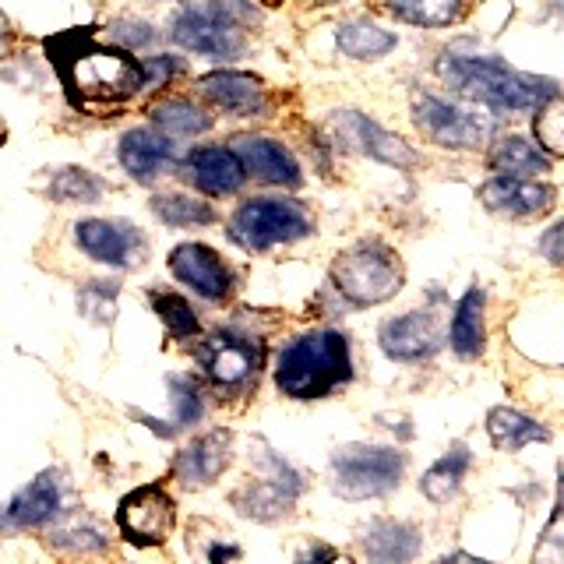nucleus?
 I'll list each match as a JSON object with an SVG mask.
<instances>
[{
    "label": "nucleus",
    "instance_id": "f257e3e1",
    "mask_svg": "<svg viewBox=\"0 0 564 564\" xmlns=\"http://www.w3.org/2000/svg\"><path fill=\"white\" fill-rule=\"evenodd\" d=\"M46 53L78 110L131 99L141 88V64L131 50L99 43L96 32H64L46 40Z\"/></svg>",
    "mask_w": 564,
    "mask_h": 564
},
{
    "label": "nucleus",
    "instance_id": "f03ea898",
    "mask_svg": "<svg viewBox=\"0 0 564 564\" xmlns=\"http://www.w3.org/2000/svg\"><path fill=\"white\" fill-rule=\"evenodd\" d=\"M437 75L452 93L463 99H473L490 110H536L540 102L557 99V82L551 78H533L522 70L508 67L498 57H458V53H445L437 61Z\"/></svg>",
    "mask_w": 564,
    "mask_h": 564
},
{
    "label": "nucleus",
    "instance_id": "7ed1b4c3",
    "mask_svg": "<svg viewBox=\"0 0 564 564\" xmlns=\"http://www.w3.org/2000/svg\"><path fill=\"white\" fill-rule=\"evenodd\" d=\"M352 378L349 343L343 332H304L279 352L275 388L290 399H325Z\"/></svg>",
    "mask_w": 564,
    "mask_h": 564
},
{
    "label": "nucleus",
    "instance_id": "20e7f679",
    "mask_svg": "<svg viewBox=\"0 0 564 564\" xmlns=\"http://www.w3.org/2000/svg\"><path fill=\"white\" fill-rule=\"evenodd\" d=\"M332 286L352 307H375L402 290V264L381 240H364L332 261Z\"/></svg>",
    "mask_w": 564,
    "mask_h": 564
},
{
    "label": "nucleus",
    "instance_id": "39448f33",
    "mask_svg": "<svg viewBox=\"0 0 564 564\" xmlns=\"http://www.w3.org/2000/svg\"><path fill=\"white\" fill-rule=\"evenodd\" d=\"M314 234L311 212L293 198H254L243 202L229 219V237L243 251H269L275 243H293Z\"/></svg>",
    "mask_w": 564,
    "mask_h": 564
},
{
    "label": "nucleus",
    "instance_id": "423d86ee",
    "mask_svg": "<svg viewBox=\"0 0 564 564\" xmlns=\"http://www.w3.org/2000/svg\"><path fill=\"white\" fill-rule=\"evenodd\" d=\"M335 494L346 501H367L395 490L405 473V455L381 445H346L332 455Z\"/></svg>",
    "mask_w": 564,
    "mask_h": 564
},
{
    "label": "nucleus",
    "instance_id": "0eeeda50",
    "mask_svg": "<svg viewBox=\"0 0 564 564\" xmlns=\"http://www.w3.org/2000/svg\"><path fill=\"white\" fill-rule=\"evenodd\" d=\"M413 123L423 138H431L441 149H480L494 134V120L455 106L448 99H437L434 93H420L413 88Z\"/></svg>",
    "mask_w": 564,
    "mask_h": 564
},
{
    "label": "nucleus",
    "instance_id": "6e6552de",
    "mask_svg": "<svg viewBox=\"0 0 564 564\" xmlns=\"http://www.w3.org/2000/svg\"><path fill=\"white\" fill-rule=\"evenodd\" d=\"M264 349L251 335L240 332H216L198 346V367L219 392H243L261 375Z\"/></svg>",
    "mask_w": 564,
    "mask_h": 564
},
{
    "label": "nucleus",
    "instance_id": "1a4fd4ad",
    "mask_svg": "<svg viewBox=\"0 0 564 564\" xmlns=\"http://www.w3.org/2000/svg\"><path fill=\"white\" fill-rule=\"evenodd\" d=\"M173 522H176V501L159 484L131 490L117 508L120 536L134 546H159L170 536Z\"/></svg>",
    "mask_w": 564,
    "mask_h": 564
},
{
    "label": "nucleus",
    "instance_id": "9d476101",
    "mask_svg": "<svg viewBox=\"0 0 564 564\" xmlns=\"http://www.w3.org/2000/svg\"><path fill=\"white\" fill-rule=\"evenodd\" d=\"M64 469H43L0 508V533H25V529L50 525L64 511Z\"/></svg>",
    "mask_w": 564,
    "mask_h": 564
},
{
    "label": "nucleus",
    "instance_id": "9b49d317",
    "mask_svg": "<svg viewBox=\"0 0 564 564\" xmlns=\"http://www.w3.org/2000/svg\"><path fill=\"white\" fill-rule=\"evenodd\" d=\"M75 243L110 269H134L145 261V237L128 219H82L75 223Z\"/></svg>",
    "mask_w": 564,
    "mask_h": 564
},
{
    "label": "nucleus",
    "instance_id": "f8f14e48",
    "mask_svg": "<svg viewBox=\"0 0 564 564\" xmlns=\"http://www.w3.org/2000/svg\"><path fill=\"white\" fill-rule=\"evenodd\" d=\"M264 463L272 466V476L243 484L234 494V505L247 519L275 522V519L290 516V511H293V501L300 498V490H304V480H300V476L286 463H282L279 455H264Z\"/></svg>",
    "mask_w": 564,
    "mask_h": 564
},
{
    "label": "nucleus",
    "instance_id": "ddd939ff",
    "mask_svg": "<svg viewBox=\"0 0 564 564\" xmlns=\"http://www.w3.org/2000/svg\"><path fill=\"white\" fill-rule=\"evenodd\" d=\"M173 43H181L191 53H205L216 61H234L243 53V29L223 22L208 8H187L173 22Z\"/></svg>",
    "mask_w": 564,
    "mask_h": 564
},
{
    "label": "nucleus",
    "instance_id": "4468645a",
    "mask_svg": "<svg viewBox=\"0 0 564 564\" xmlns=\"http://www.w3.org/2000/svg\"><path fill=\"white\" fill-rule=\"evenodd\" d=\"M170 272L176 275V282H184V286H191L205 300H216V304L234 293V272H229V264L205 243L173 247Z\"/></svg>",
    "mask_w": 564,
    "mask_h": 564
},
{
    "label": "nucleus",
    "instance_id": "2eb2a0df",
    "mask_svg": "<svg viewBox=\"0 0 564 564\" xmlns=\"http://www.w3.org/2000/svg\"><path fill=\"white\" fill-rule=\"evenodd\" d=\"M480 202L511 219H540L557 205V191L551 184H536L533 176H498L480 187Z\"/></svg>",
    "mask_w": 564,
    "mask_h": 564
},
{
    "label": "nucleus",
    "instance_id": "dca6fc26",
    "mask_svg": "<svg viewBox=\"0 0 564 564\" xmlns=\"http://www.w3.org/2000/svg\"><path fill=\"white\" fill-rule=\"evenodd\" d=\"M234 463V434L229 431H212L173 458V476L187 487H208L216 484Z\"/></svg>",
    "mask_w": 564,
    "mask_h": 564
},
{
    "label": "nucleus",
    "instance_id": "f3484780",
    "mask_svg": "<svg viewBox=\"0 0 564 564\" xmlns=\"http://www.w3.org/2000/svg\"><path fill=\"white\" fill-rule=\"evenodd\" d=\"M437 346H441V332L427 311L388 317L381 325V349H384V357H392V360H402V364L427 360Z\"/></svg>",
    "mask_w": 564,
    "mask_h": 564
},
{
    "label": "nucleus",
    "instance_id": "a211bd4d",
    "mask_svg": "<svg viewBox=\"0 0 564 564\" xmlns=\"http://www.w3.org/2000/svg\"><path fill=\"white\" fill-rule=\"evenodd\" d=\"M335 128H339V134L346 141H352L360 152H367L370 159H378V163H388V166H395V170H405V166H416L420 163V155L405 145V141L392 131H384L381 123L375 120H367L364 113H339L335 117Z\"/></svg>",
    "mask_w": 564,
    "mask_h": 564
},
{
    "label": "nucleus",
    "instance_id": "6ab92c4d",
    "mask_svg": "<svg viewBox=\"0 0 564 564\" xmlns=\"http://www.w3.org/2000/svg\"><path fill=\"white\" fill-rule=\"evenodd\" d=\"M237 159L243 163L247 173H254L264 184H282V187H296L300 184V166L290 155V149L282 141L272 138H258V134H237L234 145Z\"/></svg>",
    "mask_w": 564,
    "mask_h": 564
},
{
    "label": "nucleus",
    "instance_id": "aec40b11",
    "mask_svg": "<svg viewBox=\"0 0 564 564\" xmlns=\"http://www.w3.org/2000/svg\"><path fill=\"white\" fill-rule=\"evenodd\" d=\"M173 141L163 131H152V128H134L120 138V149L117 159L120 166L128 170L131 181L138 184H152L155 176H163L173 166Z\"/></svg>",
    "mask_w": 564,
    "mask_h": 564
},
{
    "label": "nucleus",
    "instance_id": "412c9836",
    "mask_svg": "<svg viewBox=\"0 0 564 564\" xmlns=\"http://www.w3.org/2000/svg\"><path fill=\"white\" fill-rule=\"evenodd\" d=\"M198 93L216 102L219 110H229L237 117H254L264 110V82L243 70H212V75L198 78Z\"/></svg>",
    "mask_w": 564,
    "mask_h": 564
},
{
    "label": "nucleus",
    "instance_id": "4be33fe9",
    "mask_svg": "<svg viewBox=\"0 0 564 564\" xmlns=\"http://www.w3.org/2000/svg\"><path fill=\"white\" fill-rule=\"evenodd\" d=\"M187 181L205 191V194H234L243 187L247 181V170L237 159L234 149H223V145H202L187 155Z\"/></svg>",
    "mask_w": 564,
    "mask_h": 564
},
{
    "label": "nucleus",
    "instance_id": "5701e85b",
    "mask_svg": "<svg viewBox=\"0 0 564 564\" xmlns=\"http://www.w3.org/2000/svg\"><path fill=\"white\" fill-rule=\"evenodd\" d=\"M360 551L370 561H384V564H399V561H413L420 554V529L410 522H399V519H375L360 529Z\"/></svg>",
    "mask_w": 564,
    "mask_h": 564
},
{
    "label": "nucleus",
    "instance_id": "b1692460",
    "mask_svg": "<svg viewBox=\"0 0 564 564\" xmlns=\"http://www.w3.org/2000/svg\"><path fill=\"white\" fill-rule=\"evenodd\" d=\"M484 307L487 296L480 286H473L463 300H458L455 317H452V349L463 360H476L487 346V325H484Z\"/></svg>",
    "mask_w": 564,
    "mask_h": 564
},
{
    "label": "nucleus",
    "instance_id": "393cba45",
    "mask_svg": "<svg viewBox=\"0 0 564 564\" xmlns=\"http://www.w3.org/2000/svg\"><path fill=\"white\" fill-rule=\"evenodd\" d=\"M487 166L501 176H540L554 166V159L546 155L540 145H533V141L511 134V138L494 141V149L487 155Z\"/></svg>",
    "mask_w": 564,
    "mask_h": 564
},
{
    "label": "nucleus",
    "instance_id": "a878e982",
    "mask_svg": "<svg viewBox=\"0 0 564 564\" xmlns=\"http://www.w3.org/2000/svg\"><path fill=\"white\" fill-rule=\"evenodd\" d=\"M487 434L494 441V448L501 452H519L525 445H533V441H546L551 431L543 427V423L522 416L519 410H508V405H498V410H490L487 416Z\"/></svg>",
    "mask_w": 564,
    "mask_h": 564
},
{
    "label": "nucleus",
    "instance_id": "bb28decb",
    "mask_svg": "<svg viewBox=\"0 0 564 564\" xmlns=\"http://www.w3.org/2000/svg\"><path fill=\"white\" fill-rule=\"evenodd\" d=\"M335 43L352 61H381L384 53L395 50V35L384 32L375 22H364V18H352L335 29Z\"/></svg>",
    "mask_w": 564,
    "mask_h": 564
},
{
    "label": "nucleus",
    "instance_id": "cd10ccee",
    "mask_svg": "<svg viewBox=\"0 0 564 564\" xmlns=\"http://www.w3.org/2000/svg\"><path fill=\"white\" fill-rule=\"evenodd\" d=\"M152 123L166 138H194L212 128V113H205L198 102H191L184 96H173L152 106Z\"/></svg>",
    "mask_w": 564,
    "mask_h": 564
},
{
    "label": "nucleus",
    "instance_id": "c85d7f7f",
    "mask_svg": "<svg viewBox=\"0 0 564 564\" xmlns=\"http://www.w3.org/2000/svg\"><path fill=\"white\" fill-rule=\"evenodd\" d=\"M473 463V455L466 445H455L448 455H441L437 463L423 473V480H420V490H423V498L434 501V505H445L452 501L458 487H463V476Z\"/></svg>",
    "mask_w": 564,
    "mask_h": 564
},
{
    "label": "nucleus",
    "instance_id": "c756f323",
    "mask_svg": "<svg viewBox=\"0 0 564 564\" xmlns=\"http://www.w3.org/2000/svg\"><path fill=\"white\" fill-rule=\"evenodd\" d=\"M106 184L99 181L96 173H88L82 166H64V170H53L50 173V184L46 194L53 202H64V205H93L102 198Z\"/></svg>",
    "mask_w": 564,
    "mask_h": 564
},
{
    "label": "nucleus",
    "instance_id": "7c9ffc66",
    "mask_svg": "<svg viewBox=\"0 0 564 564\" xmlns=\"http://www.w3.org/2000/svg\"><path fill=\"white\" fill-rule=\"evenodd\" d=\"M399 22H410L420 29H441L452 25L463 14V0H381Z\"/></svg>",
    "mask_w": 564,
    "mask_h": 564
},
{
    "label": "nucleus",
    "instance_id": "2f4dec72",
    "mask_svg": "<svg viewBox=\"0 0 564 564\" xmlns=\"http://www.w3.org/2000/svg\"><path fill=\"white\" fill-rule=\"evenodd\" d=\"M152 212L166 226H212L219 219V212L212 208L205 198H191V194H155L152 198Z\"/></svg>",
    "mask_w": 564,
    "mask_h": 564
},
{
    "label": "nucleus",
    "instance_id": "473e14b6",
    "mask_svg": "<svg viewBox=\"0 0 564 564\" xmlns=\"http://www.w3.org/2000/svg\"><path fill=\"white\" fill-rule=\"evenodd\" d=\"M106 543H110L106 529L93 519H82V516L61 522L50 533V546L53 551H64V554H99V551H106Z\"/></svg>",
    "mask_w": 564,
    "mask_h": 564
},
{
    "label": "nucleus",
    "instance_id": "72a5a7b5",
    "mask_svg": "<svg viewBox=\"0 0 564 564\" xmlns=\"http://www.w3.org/2000/svg\"><path fill=\"white\" fill-rule=\"evenodd\" d=\"M149 304L159 314V322L170 328L173 339H194V335H198V314L191 311L184 296H176L170 290H152Z\"/></svg>",
    "mask_w": 564,
    "mask_h": 564
},
{
    "label": "nucleus",
    "instance_id": "f704fd0d",
    "mask_svg": "<svg viewBox=\"0 0 564 564\" xmlns=\"http://www.w3.org/2000/svg\"><path fill=\"white\" fill-rule=\"evenodd\" d=\"M170 388V402H173V423H170V434L191 427V423L202 420V384L187 378V375H170L166 378Z\"/></svg>",
    "mask_w": 564,
    "mask_h": 564
},
{
    "label": "nucleus",
    "instance_id": "c9c22d12",
    "mask_svg": "<svg viewBox=\"0 0 564 564\" xmlns=\"http://www.w3.org/2000/svg\"><path fill=\"white\" fill-rule=\"evenodd\" d=\"M78 311L93 325H110L117 317V282L93 279L78 290Z\"/></svg>",
    "mask_w": 564,
    "mask_h": 564
},
{
    "label": "nucleus",
    "instance_id": "e433bc0d",
    "mask_svg": "<svg viewBox=\"0 0 564 564\" xmlns=\"http://www.w3.org/2000/svg\"><path fill=\"white\" fill-rule=\"evenodd\" d=\"M561 120H564V113H561L557 99H546V102L536 106V120H533L536 145L551 159H557L564 152V128H561Z\"/></svg>",
    "mask_w": 564,
    "mask_h": 564
},
{
    "label": "nucleus",
    "instance_id": "4c0bfd02",
    "mask_svg": "<svg viewBox=\"0 0 564 564\" xmlns=\"http://www.w3.org/2000/svg\"><path fill=\"white\" fill-rule=\"evenodd\" d=\"M110 40L123 50H141V46H152L155 32L149 22H134V18H123V22L110 25Z\"/></svg>",
    "mask_w": 564,
    "mask_h": 564
},
{
    "label": "nucleus",
    "instance_id": "58836bf2",
    "mask_svg": "<svg viewBox=\"0 0 564 564\" xmlns=\"http://www.w3.org/2000/svg\"><path fill=\"white\" fill-rule=\"evenodd\" d=\"M208 11L223 18V22L229 25H237V29H247V25H258V8L254 4H247V0H212Z\"/></svg>",
    "mask_w": 564,
    "mask_h": 564
},
{
    "label": "nucleus",
    "instance_id": "ea45409f",
    "mask_svg": "<svg viewBox=\"0 0 564 564\" xmlns=\"http://www.w3.org/2000/svg\"><path fill=\"white\" fill-rule=\"evenodd\" d=\"M184 61H170V57H145L141 61V85H163L170 75H181Z\"/></svg>",
    "mask_w": 564,
    "mask_h": 564
},
{
    "label": "nucleus",
    "instance_id": "a19ab883",
    "mask_svg": "<svg viewBox=\"0 0 564 564\" xmlns=\"http://www.w3.org/2000/svg\"><path fill=\"white\" fill-rule=\"evenodd\" d=\"M557 240H561V226H551V229H546V237H543V251L554 264L561 261V243Z\"/></svg>",
    "mask_w": 564,
    "mask_h": 564
},
{
    "label": "nucleus",
    "instance_id": "79ce46f5",
    "mask_svg": "<svg viewBox=\"0 0 564 564\" xmlns=\"http://www.w3.org/2000/svg\"><path fill=\"white\" fill-rule=\"evenodd\" d=\"M300 557L304 561H335V551H328V546H314V551H304Z\"/></svg>",
    "mask_w": 564,
    "mask_h": 564
},
{
    "label": "nucleus",
    "instance_id": "37998d69",
    "mask_svg": "<svg viewBox=\"0 0 564 564\" xmlns=\"http://www.w3.org/2000/svg\"><path fill=\"white\" fill-rule=\"evenodd\" d=\"M208 557H212V561H223V557H240V551H237V546H212Z\"/></svg>",
    "mask_w": 564,
    "mask_h": 564
},
{
    "label": "nucleus",
    "instance_id": "c03bdc74",
    "mask_svg": "<svg viewBox=\"0 0 564 564\" xmlns=\"http://www.w3.org/2000/svg\"><path fill=\"white\" fill-rule=\"evenodd\" d=\"M8 40H11V29H8V18L0 14V53H4V46H8Z\"/></svg>",
    "mask_w": 564,
    "mask_h": 564
},
{
    "label": "nucleus",
    "instance_id": "a18cd8bd",
    "mask_svg": "<svg viewBox=\"0 0 564 564\" xmlns=\"http://www.w3.org/2000/svg\"><path fill=\"white\" fill-rule=\"evenodd\" d=\"M4 138H8V128H4V120H0V145H4Z\"/></svg>",
    "mask_w": 564,
    "mask_h": 564
},
{
    "label": "nucleus",
    "instance_id": "49530a36",
    "mask_svg": "<svg viewBox=\"0 0 564 564\" xmlns=\"http://www.w3.org/2000/svg\"><path fill=\"white\" fill-rule=\"evenodd\" d=\"M261 4H269V8H275V4H282V0H261Z\"/></svg>",
    "mask_w": 564,
    "mask_h": 564
}]
</instances>
